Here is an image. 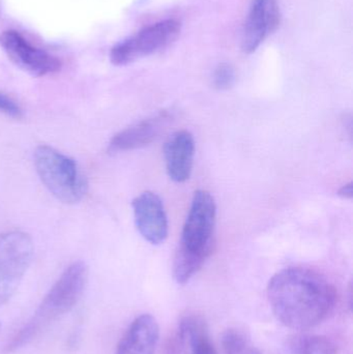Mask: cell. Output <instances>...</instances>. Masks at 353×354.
Masks as SVG:
<instances>
[{"mask_svg":"<svg viewBox=\"0 0 353 354\" xmlns=\"http://www.w3.org/2000/svg\"><path fill=\"white\" fill-rule=\"evenodd\" d=\"M271 311L286 328L308 330L329 317L337 304V290L327 278L307 268L280 270L269 280Z\"/></svg>","mask_w":353,"mask_h":354,"instance_id":"6da1fadb","label":"cell"},{"mask_svg":"<svg viewBox=\"0 0 353 354\" xmlns=\"http://www.w3.org/2000/svg\"><path fill=\"white\" fill-rule=\"evenodd\" d=\"M217 205L209 192L199 189L182 229V239L173 260V278L186 284L197 274L213 251Z\"/></svg>","mask_w":353,"mask_h":354,"instance_id":"7a4b0ae2","label":"cell"},{"mask_svg":"<svg viewBox=\"0 0 353 354\" xmlns=\"http://www.w3.org/2000/svg\"><path fill=\"white\" fill-rule=\"evenodd\" d=\"M88 281V268L83 261H75L66 268L41 301L32 317L20 328L6 345V353H15L41 336L52 324L74 309Z\"/></svg>","mask_w":353,"mask_h":354,"instance_id":"3957f363","label":"cell"},{"mask_svg":"<svg viewBox=\"0 0 353 354\" xmlns=\"http://www.w3.org/2000/svg\"><path fill=\"white\" fill-rule=\"evenodd\" d=\"M37 174L48 191L64 204H77L87 193L86 179L74 159L48 145L35 151Z\"/></svg>","mask_w":353,"mask_h":354,"instance_id":"277c9868","label":"cell"},{"mask_svg":"<svg viewBox=\"0 0 353 354\" xmlns=\"http://www.w3.org/2000/svg\"><path fill=\"white\" fill-rule=\"evenodd\" d=\"M32 239L23 231L0 234V306L8 303L18 290L32 261Z\"/></svg>","mask_w":353,"mask_h":354,"instance_id":"5b68a950","label":"cell"},{"mask_svg":"<svg viewBox=\"0 0 353 354\" xmlns=\"http://www.w3.org/2000/svg\"><path fill=\"white\" fill-rule=\"evenodd\" d=\"M180 23L174 19L149 25L114 46L110 59L115 66H126L151 55L173 43L180 35Z\"/></svg>","mask_w":353,"mask_h":354,"instance_id":"8992f818","label":"cell"},{"mask_svg":"<svg viewBox=\"0 0 353 354\" xmlns=\"http://www.w3.org/2000/svg\"><path fill=\"white\" fill-rule=\"evenodd\" d=\"M0 46L17 66L32 76H47L61 68V62L55 56L31 45L18 31L0 33Z\"/></svg>","mask_w":353,"mask_h":354,"instance_id":"52a82bcc","label":"cell"},{"mask_svg":"<svg viewBox=\"0 0 353 354\" xmlns=\"http://www.w3.org/2000/svg\"><path fill=\"white\" fill-rule=\"evenodd\" d=\"M281 12L277 0H253L245 22L242 49L253 53L279 27Z\"/></svg>","mask_w":353,"mask_h":354,"instance_id":"ba28073f","label":"cell"},{"mask_svg":"<svg viewBox=\"0 0 353 354\" xmlns=\"http://www.w3.org/2000/svg\"><path fill=\"white\" fill-rule=\"evenodd\" d=\"M135 224L141 236L151 245H161L168 236V220L161 198L143 192L132 202Z\"/></svg>","mask_w":353,"mask_h":354,"instance_id":"9c48e42d","label":"cell"},{"mask_svg":"<svg viewBox=\"0 0 353 354\" xmlns=\"http://www.w3.org/2000/svg\"><path fill=\"white\" fill-rule=\"evenodd\" d=\"M171 118V113L163 110L155 115L128 127L112 137L108 145V153H126L151 145L159 137Z\"/></svg>","mask_w":353,"mask_h":354,"instance_id":"30bf717a","label":"cell"},{"mask_svg":"<svg viewBox=\"0 0 353 354\" xmlns=\"http://www.w3.org/2000/svg\"><path fill=\"white\" fill-rule=\"evenodd\" d=\"M194 137L189 131L173 133L164 147L166 170L175 183H184L190 178L194 162Z\"/></svg>","mask_w":353,"mask_h":354,"instance_id":"8fae6325","label":"cell"},{"mask_svg":"<svg viewBox=\"0 0 353 354\" xmlns=\"http://www.w3.org/2000/svg\"><path fill=\"white\" fill-rule=\"evenodd\" d=\"M159 324L149 314L137 317L118 343L116 354H155L159 342Z\"/></svg>","mask_w":353,"mask_h":354,"instance_id":"7c38bea8","label":"cell"},{"mask_svg":"<svg viewBox=\"0 0 353 354\" xmlns=\"http://www.w3.org/2000/svg\"><path fill=\"white\" fill-rule=\"evenodd\" d=\"M178 330L191 354H219L209 336L207 324L200 316H186L180 322Z\"/></svg>","mask_w":353,"mask_h":354,"instance_id":"4fadbf2b","label":"cell"},{"mask_svg":"<svg viewBox=\"0 0 353 354\" xmlns=\"http://www.w3.org/2000/svg\"><path fill=\"white\" fill-rule=\"evenodd\" d=\"M294 354H338L339 346L333 339L321 335H303L290 343Z\"/></svg>","mask_w":353,"mask_h":354,"instance_id":"5bb4252c","label":"cell"},{"mask_svg":"<svg viewBox=\"0 0 353 354\" xmlns=\"http://www.w3.org/2000/svg\"><path fill=\"white\" fill-rule=\"evenodd\" d=\"M222 345L226 354H263L238 328L226 330L222 337Z\"/></svg>","mask_w":353,"mask_h":354,"instance_id":"9a60e30c","label":"cell"},{"mask_svg":"<svg viewBox=\"0 0 353 354\" xmlns=\"http://www.w3.org/2000/svg\"><path fill=\"white\" fill-rule=\"evenodd\" d=\"M213 81L216 88L227 91L236 82V71L230 64H219L213 73Z\"/></svg>","mask_w":353,"mask_h":354,"instance_id":"2e32d148","label":"cell"},{"mask_svg":"<svg viewBox=\"0 0 353 354\" xmlns=\"http://www.w3.org/2000/svg\"><path fill=\"white\" fill-rule=\"evenodd\" d=\"M0 112L15 120H21L23 118V109L21 106L3 93H0Z\"/></svg>","mask_w":353,"mask_h":354,"instance_id":"e0dca14e","label":"cell"},{"mask_svg":"<svg viewBox=\"0 0 353 354\" xmlns=\"http://www.w3.org/2000/svg\"><path fill=\"white\" fill-rule=\"evenodd\" d=\"M184 341L180 330L172 333L164 343L163 354H182L184 351Z\"/></svg>","mask_w":353,"mask_h":354,"instance_id":"ac0fdd59","label":"cell"},{"mask_svg":"<svg viewBox=\"0 0 353 354\" xmlns=\"http://www.w3.org/2000/svg\"><path fill=\"white\" fill-rule=\"evenodd\" d=\"M338 195L340 197L344 198V199H352L353 193H352V183L350 181V183H346L344 185L341 189L338 192Z\"/></svg>","mask_w":353,"mask_h":354,"instance_id":"d6986e66","label":"cell"}]
</instances>
